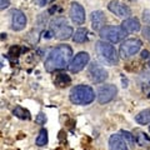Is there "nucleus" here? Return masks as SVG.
<instances>
[{
    "label": "nucleus",
    "mask_w": 150,
    "mask_h": 150,
    "mask_svg": "<svg viewBox=\"0 0 150 150\" xmlns=\"http://www.w3.org/2000/svg\"><path fill=\"white\" fill-rule=\"evenodd\" d=\"M121 26L126 30V33H135L140 30V21L137 18H129L126 20H124Z\"/></svg>",
    "instance_id": "2eb2a0df"
},
{
    "label": "nucleus",
    "mask_w": 150,
    "mask_h": 150,
    "mask_svg": "<svg viewBox=\"0 0 150 150\" xmlns=\"http://www.w3.org/2000/svg\"><path fill=\"white\" fill-rule=\"evenodd\" d=\"M9 5H10L9 0H0V9H1V10H4V9H6Z\"/></svg>",
    "instance_id": "a878e982"
},
{
    "label": "nucleus",
    "mask_w": 150,
    "mask_h": 150,
    "mask_svg": "<svg viewBox=\"0 0 150 150\" xmlns=\"http://www.w3.org/2000/svg\"><path fill=\"white\" fill-rule=\"evenodd\" d=\"M143 36L150 43V26H145L143 29Z\"/></svg>",
    "instance_id": "b1692460"
},
{
    "label": "nucleus",
    "mask_w": 150,
    "mask_h": 150,
    "mask_svg": "<svg viewBox=\"0 0 150 150\" xmlns=\"http://www.w3.org/2000/svg\"><path fill=\"white\" fill-rule=\"evenodd\" d=\"M14 115L18 116V118H20V119H24V120H29L30 119V112L28 111L26 109H24L23 106L20 105H18L15 106V109H14Z\"/></svg>",
    "instance_id": "aec40b11"
},
{
    "label": "nucleus",
    "mask_w": 150,
    "mask_h": 150,
    "mask_svg": "<svg viewBox=\"0 0 150 150\" xmlns=\"http://www.w3.org/2000/svg\"><path fill=\"white\" fill-rule=\"evenodd\" d=\"M100 38L109 43H119V41L124 40L126 36V30L123 26H104L100 30Z\"/></svg>",
    "instance_id": "39448f33"
},
{
    "label": "nucleus",
    "mask_w": 150,
    "mask_h": 150,
    "mask_svg": "<svg viewBox=\"0 0 150 150\" xmlns=\"http://www.w3.org/2000/svg\"><path fill=\"white\" fill-rule=\"evenodd\" d=\"M140 48H142V41L139 39H128L120 45L119 53L121 58L126 59L137 54L140 50Z\"/></svg>",
    "instance_id": "423d86ee"
},
{
    "label": "nucleus",
    "mask_w": 150,
    "mask_h": 150,
    "mask_svg": "<svg viewBox=\"0 0 150 150\" xmlns=\"http://www.w3.org/2000/svg\"><path fill=\"white\" fill-rule=\"evenodd\" d=\"M73 40L75 41V43H85V41L88 40V30L83 29V28L78 29L76 31H75V34L73 35Z\"/></svg>",
    "instance_id": "6ab92c4d"
},
{
    "label": "nucleus",
    "mask_w": 150,
    "mask_h": 150,
    "mask_svg": "<svg viewBox=\"0 0 150 150\" xmlns=\"http://www.w3.org/2000/svg\"><path fill=\"white\" fill-rule=\"evenodd\" d=\"M54 83H55V85H58L59 88H65V86L70 85L71 79H70V76L67 74H58L54 79Z\"/></svg>",
    "instance_id": "dca6fc26"
},
{
    "label": "nucleus",
    "mask_w": 150,
    "mask_h": 150,
    "mask_svg": "<svg viewBox=\"0 0 150 150\" xmlns=\"http://www.w3.org/2000/svg\"><path fill=\"white\" fill-rule=\"evenodd\" d=\"M69 14H70L71 20L75 23V24L81 25L85 23V10H84V8L79 3H71Z\"/></svg>",
    "instance_id": "9d476101"
},
{
    "label": "nucleus",
    "mask_w": 150,
    "mask_h": 150,
    "mask_svg": "<svg viewBox=\"0 0 150 150\" xmlns=\"http://www.w3.org/2000/svg\"><path fill=\"white\" fill-rule=\"evenodd\" d=\"M149 130H150V126H149Z\"/></svg>",
    "instance_id": "c756f323"
},
{
    "label": "nucleus",
    "mask_w": 150,
    "mask_h": 150,
    "mask_svg": "<svg viewBox=\"0 0 150 150\" xmlns=\"http://www.w3.org/2000/svg\"><path fill=\"white\" fill-rule=\"evenodd\" d=\"M142 58L143 59H148L149 58V51L148 50H144L143 53H142Z\"/></svg>",
    "instance_id": "bb28decb"
},
{
    "label": "nucleus",
    "mask_w": 150,
    "mask_h": 150,
    "mask_svg": "<svg viewBox=\"0 0 150 150\" xmlns=\"http://www.w3.org/2000/svg\"><path fill=\"white\" fill-rule=\"evenodd\" d=\"M105 21H106V18L104 15V13L100 11V10H96L91 14V25H93V29L94 30H101L105 25Z\"/></svg>",
    "instance_id": "4468645a"
},
{
    "label": "nucleus",
    "mask_w": 150,
    "mask_h": 150,
    "mask_svg": "<svg viewBox=\"0 0 150 150\" xmlns=\"http://www.w3.org/2000/svg\"><path fill=\"white\" fill-rule=\"evenodd\" d=\"M69 98L75 105H88L95 99V93L89 85H76L71 89Z\"/></svg>",
    "instance_id": "f03ea898"
},
{
    "label": "nucleus",
    "mask_w": 150,
    "mask_h": 150,
    "mask_svg": "<svg viewBox=\"0 0 150 150\" xmlns=\"http://www.w3.org/2000/svg\"><path fill=\"white\" fill-rule=\"evenodd\" d=\"M121 135H123V138L126 140L128 145H130V146H134V145H135V137H134L133 134L129 133V131L121 130Z\"/></svg>",
    "instance_id": "4be33fe9"
},
{
    "label": "nucleus",
    "mask_w": 150,
    "mask_h": 150,
    "mask_svg": "<svg viewBox=\"0 0 150 150\" xmlns=\"http://www.w3.org/2000/svg\"><path fill=\"white\" fill-rule=\"evenodd\" d=\"M5 38H6V34H4V33H3V34H1V39H5Z\"/></svg>",
    "instance_id": "c85d7f7f"
},
{
    "label": "nucleus",
    "mask_w": 150,
    "mask_h": 150,
    "mask_svg": "<svg viewBox=\"0 0 150 150\" xmlns=\"http://www.w3.org/2000/svg\"><path fill=\"white\" fill-rule=\"evenodd\" d=\"M35 121H36L38 124L43 125V124H45V121H46V116L43 114V112H40V114H38V116H36Z\"/></svg>",
    "instance_id": "5701e85b"
},
{
    "label": "nucleus",
    "mask_w": 150,
    "mask_h": 150,
    "mask_svg": "<svg viewBox=\"0 0 150 150\" xmlns=\"http://www.w3.org/2000/svg\"><path fill=\"white\" fill-rule=\"evenodd\" d=\"M35 143L38 146H44V145L48 143V131H46L45 129H41L39 135H38V138L35 140Z\"/></svg>",
    "instance_id": "412c9836"
},
{
    "label": "nucleus",
    "mask_w": 150,
    "mask_h": 150,
    "mask_svg": "<svg viewBox=\"0 0 150 150\" xmlns=\"http://www.w3.org/2000/svg\"><path fill=\"white\" fill-rule=\"evenodd\" d=\"M134 137H135V142H137L139 145H142V146L150 143V138L142 130H135Z\"/></svg>",
    "instance_id": "f3484780"
},
{
    "label": "nucleus",
    "mask_w": 150,
    "mask_h": 150,
    "mask_svg": "<svg viewBox=\"0 0 150 150\" xmlns=\"http://www.w3.org/2000/svg\"><path fill=\"white\" fill-rule=\"evenodd\" d=\"M109 148L110 150H128L126 140L123 138V135H118V134H114L110 137Z\"/></svg>",
    "instance_id": "ddd939ff"
},
{
    "label": "nucleus",
    "mask_w": 150,
    "mask_h": 150,
    "mask_svg": "<svg viewBox=\"0 0 150 150\" xmlns=\"http://www.w3.org/2000/svg\"><path fill=\"white\" fill-rule=\"evenodd\" d=\"M89 76H90L93 83L99 84L108 79V71L98 63H93L89 67Z\"/></svg>",
    "instance_id": "1a4fd4ad"
},
{
    "label": "nucleus",
    "mask_w": 150,
    "mask_h": 150,
    "mask_svg": "<svg viewBox=\"0 0 150 150\" xmlns=\"http://www.w3.org/2000/svg\"><path fill=\"white\" fill-rule=\"evenodd\" d=\"M95 51L98 54V58L104 64L108 65H115L119 62V55L116 53L115 48L110 45L106 41H98L95 44Z\"/></svg>",
    "instance_id": "7ed1b4c3"
},
{
    "label": "nucleus",
    "mask_w": 150,
    "mask_h": 150,
    "mask_svg": "<svg viewBox=\"0 0 150 150\" xmlns=\"http://www.w3.org/2000/svg\"><path fill=\"white\" fill-rule=\"evenodd\" d=\"M118 89L112 84H108V85H103L98 90V100L100 104H106V103L111 101L115 98Z\"/></svg>",
    "instance_id": "0eeeda50"
},
{
    "label": "nucleus",
    "mask_w": 150,
    "mask_h": 150,
    "mask_svg": "<svg viewBox=\"0 0 150 150\" xmlns=\"http://www.w3.org/2000/svg\"><path fill=\"white\" fill-rule=\"evenodd\" d=\"M45 3H46V0H39V5H40V6L45 5Z\"/></svg>",
    "instance_id": "cd10ccee"
},
{
    "label": "nucleus",
    "mask_w": 150,
    "mask_h": 150,
    "mask_svg": "<svg viewBox=\"0 0 150 150\" xmlns=\"http://www.w3.org/2000/svg\"><path fill=\"white\" fill-rule=\"evenodd\" d=\"M50 29L53 33V36L59 40H67L71 38L73 34V28L67 24V20L64 18H56L55 20L51 21Z\"/></svg>",
    "instance_id": "20e7f679"
},
{
    "label": "nucleus",
    "mask_w": 150,
    "mask_h": 150,
    "mask_svg": "<svg viewBox=\"0 0 150 150\" xmlns=\"http://www.w3.org/2000/svg\"><path fill=\"white\" fill-rule=\"evenodd\" d=\"M25 25H26L25 14L20 10H18V9L11 10V28H13V30L20 31V30L24 29Z\"/></svg>",
    "instance_id": "f8f14e48"
},
{
    "label": "nucleus",
    "mask_w": 150,
    "mask_h": 150,
    "mask_svg": "<svg viewBox=\"0 0 150 150\" xmlns=\"http://www.w3.org/2000/svg\"><path fill=\"white\" fill-rule=\"evenodd\" d=\"M143 19H144V21L146 23V24L150 25V10H144V13H143Z\"/></svg>",
    "instance_id": "393cba45"
},
{
    "label": "nucleus",
    "mask_w": 150,
    "mask_h": 150,
    "mask_svg": "<svg viewBox=\"0 0 150 150\" xmlns=\"http://www.w3.org/2000/svg\"><path fill=\"white\" fill-rule=\"evenodd\" d=\"M89 60H90V56L85 51H80L75 55V58L71 60V63L69 65V70L71 73H79L85 68V65H88Z\"/></svg>",
    "instance_id": "6e6552de"
},
{
    "label": "nucleus",
    "mask_w": 150,
    "mask_h": 150,
    "mask_svg": "<svg viewBox=\"0 0 150 150\" xmlns=\"http://www.w3.org/2000/svg\"><path fill=\"white\" fill-rule=\"evenodd\" d=\"M108 9L119 18H128L131 15L130 9L126 6L125 4L118 1V0H112V1H110L109 5H108Z\"/></svg>",
    "instance_id": "9b49d317"
},
{
    "label": "nucleus",
    "mask_w": 150,
    "mask_h": 150,
    "mask_svg": "<svg viewBox=\"0 0 150 150\" xmlns=\"http://www.w3.org/2000/svg\"><path fill=\"white\" fill-rule=\"evenodd\" d=\"M149 65H150V62H149Z\"/></svg>",
    "instance_id": "7c9ffc66"
},
{
    "label": "nucleus",
    "mask_w": 150,
    "mask_h": 150,
    "mask_svg": "<svg viewBox=\"0 0 150 150\" xmlns=\"http://www.w3.org/2000/svg\"><path fill=\"white\" fill-rule=\"evenodd\" d=\"M73 56V49L69 45H59L49 53L45 60V70L48 73H54L56 70H63L70 65Z\"/></svg>",
    "instance_id": "f257e3e1"
},
{
    "label": "nucleus",
    "mask_w": 150,
    "mask_h": 150,
    "mask_svg": "<svg viewBox=\"0 0 150 150\" xmlns=\"http://www.w3.org/2000/svg\"><path fill=\"white\" fill-rule=\"evenodd\" d=\"M135 121H137L138 124H142V125L150 123V109H145L143 111H140L139 114L135 116Z\"/></svg>",
    "instance_id": "a211bd4d"
}]
</instances>
